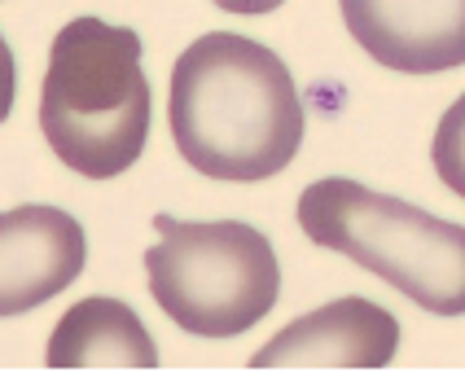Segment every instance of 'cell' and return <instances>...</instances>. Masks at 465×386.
I'll return each instance as SVG.
<instances>
[{"label": "cell", "mask_w": 465, "mask_h": 386, "mask_svg": "<svg viewBox=\"0 0 465 386\" xmlns=\"http://www.w3.org/2000/svg\"><path fill=\"white\" fill-rule=\"evenodd\" d=\"M167 114L184 163L229 184L285 172L308 128L290 66L237 31H207L176 57Z\"/></svg>", "instance_id": "1"}, {"label": "cell", "mask_w": 465, "mask_h": 386, "mask_svg": "<svg viewBox=\"0 0 465 386\" xmlns=\"http://www.w3.org/2000/svg\"><path fill=\"white\" fill-rule=\"evenodd\" d=\"M145 49L132 26L75 18L53 35L40 84L49 150L88 181H114L141 163L154 124Z\"/></svg>", "instance_id": "2"}, {"label": "cell", "mask_w": 465, "mask_h": 386, "mask_svg": "<svg viewBox=\"0 0 465 386\" xmlns=\"http://www.w3.org/2000/svg\"><path fill=\"white\" fill-rule=\"evenodd\" d=\"M299 224L316 246L361 263L417 308L465 316V224L347 176L312 181L299 193Z\"/></svg>", "instance_id": "3"}, {"label": "cell", "mask_w": 465, "mask_h": 386, "mask_svg": "<svg viewBox=\"0 0 465 386\" xmlns=\"http://www.w3.org/2000/svg\"><path fill=\"white\" fill-rule=\"evenodd\" d=\"M163 233L145 251L154 303L193 338H242L282 294L272 242L242 220H176L154 215Z\"/></svg>", "instance_id": "4"}, {"label": "cell", "mask_w": 465, "mask_h": 386, "mask_svg": "<svg viewBox=\"0 0 465 386\" xmlns=\"http://www.w3.org/2000/svg\"><path fill=\"white\" fill-rule=\"evenodd\" d=\"M88 237L71 211L26 203L0 211V316H23L79 282Z\"/></svg>", "instance_id": "5"}, {"label": "cell", "mask_w": 465, "mask_h": 386, "mask_svg": "<svg viewBox=\"0 0 465 386\" xmlns=\"http://www.w3.org/2000/svg\"><path fill=\"white\" fill-rule=\"evenodd\" d=\"M351 40L400 75L465 66V0H338Z\"/></svg>", "instance_id": "6"}, {"label": "cell", "mask_w": 465, "mask_h": 386, "mask_svg": "<svg viewBox=\"0 0 465 386\" xmlns=\"http://www.w3.org/2000/svg\"><path fill=\"white\" fill-rule=\"evenodd\" d=\"M400 351L395 312L373 299H338L290 321L255 351V369H387Z\"/></svg>", "instance_id": "7"}, {"label": "cell", "mask_w": 465, "mask_h": 386, "mask_svg": "<svg viewBox=\"0 0 465 386\" xmlns=\"http://www.w3.org/2000/svg\"><path fill=\"white\" fill-rule=\"evenodd\" d=\"M49 369H154L158 347L124 299H79L53 325Z\"/></svg>", "instance_id": "8"}, {"label": "cell", "mask_w": 465, "mask_h": 386, "mask_svg": "<svg viewBox=\"0 0 465 386\" xmlns=\"http://www.w3.org/2000/svg\"><path fill=\"white\" fill-rule=\"evenodd\" d=\"M430 163H435V176L457 198H465V93L443 110L435 141H430Z\"/></svg>", "instance_id": "9"}, {"label": "cell", "mask_w": 465, "mask_h": 386, "mask_svg": "<svg viewBox=\"0 0 465 386\" xmlns=\"http://www.w3.org/2000/svg\"><path fill=\"white\" fill-rule=\"evenodd\" d=\"M14 97H18V62H14V49H9V40L0 35V124L9 119V110H14Z\"/></svg>", "instance_id": "10"}, {"label": "cell", "mask_w": 465, "mask_h": 386, "mask_svg": "<svg viewBox=\"0 0 465 386\" xmlns=\"http://www.w3.org/2000/svg\"><path fill=\"white\" fill-rule=\"evenodd\" d=\"M224 14H237V18H259V14H272L282 9L285 0H215Z\"/></svg>", "instance_id": "11"}]
</instances>
